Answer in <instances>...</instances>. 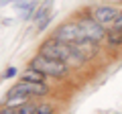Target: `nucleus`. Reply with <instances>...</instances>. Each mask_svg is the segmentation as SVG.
I'll list each match as a JSON object with an SVG mask.
<instances>
[{"label":"nucleus","instance_id":"1","mask_svg":"<svg viewBox=\"0 0 122 114\" xmlns=\"http://www.w3.org/2000/svg\"><path fill=\"white\" fill-rule=\"evenodd\" d=\"M41 55L49 57V59H55V61H63L67 63L69 67H79L83 63V59L75 53V49L71 45H65V43H59V41H45L41 45Z\"/></svg>","mask_w":122,"mask_h":114},{"label":"nucleus","instance_id":"2","mask_svg":"<svg viewBox=\"0 0 122 114\" xmlns=\"http://www.w3.org/2000/svg\"><path fill=\"white\" fill-rule=\"evenodd\" d=\"M30 67H35V69L43 71L45 75H49V78H57V79L65 78V75L69 73V65H67V63L55 61V59H49V57L41 55V53H39L37 57H33Z\"/></svg>","mask_w":122,"mask_h":114},{"label":"nucleus","instance_id":"3","mask_svg":"<svg viewBox=\"0 0 122 114\" xmlns=\"http://www.w3.org/2000/svg\"><path fill=\"white\" fill-rule=\"evenodd\" d=\"M86 39L83 31L77 26V22H65V25H61L55 29L53 33V41H59V43H65V45H77Z\"/></svg>","mask_w":122,"mask_h":114},{"label":"nucleus","instance_id":"4","mask_svg":"<svg viewBox=\"0 0 122 114\" xmlns=\"http://www.w3.org/2000/svg\"><path fill=\"white\" fill-rule=\"evenodd\" d=\"M75 22H77V26L83 31L86 39H90V41L100 43V41H104L106 35H108V31H106V29L96 21V18H92V16H79Z\"/></svg>","mask_w":122,"mask_h":114},{"label":"nucleus","instance_id":"5","mask_svg":"<svg viewBox=\"0 0 122 114\" xmlns=\"http://www.w3.org/2000/svg\"><path fill=\"white\" fill-rule=\"evenodd\" d=\"M49 92L47 83L45 82H18L16 86L10 88V94H22L26 98H33V96H45Z\"/></svg>","mask_w":122,"mask_h":114},{"label":"nucleus","instance_id":"6","mask_svg":"<svg viewBox=\"0 0 122 114\" xmlns=\"http://www.w3.org/2000/svg\"><path fill=\"white\" fill-rule=\"evenodd\" d=\"M120 14H122V10L114 8V6H104V4L96 6L92 10V18H96L102 26H114L116 21L120 18Z\"/></svg>","mask_w":122,"mask_h":114},{"label":"nucleus","instance_id":"7","mask_svg":"<svg viewBox=\"0 0 122 114\" xmlns=\"http://www.w3.org/2000/svg\"><path fill=\"white\" fill-rule=\"evenodd\" d=\"M71 47L75 49V53L81 57L83 61H87V59H92V57L98 55V43H96V41H90V39H83L81 43L71 45Z\"/></svg>","mask_w":122,"mask_h":114},{"label":"nucleus","instance_id":"8","mask_svg":"<svg viewBox=\"0 0 122 114\" xmlns=\"http://www.w3.org/2000/svg\"><path fill=\"white\" fill-rule=\"evenodd\" d=\"M51 4H53V0H43V2L37 6L35 14H33V21L39 22V21H43L45 16H49V12H51Z\"/></svg>","mask_w":122,"mask_h":114},{"label":"nucleus","instance_id":"9","mask_svg":"<svg viewBox=\"0 0 122 114\" xmlns=\"http://www.w3.org/2000/svg\"><path fill=\"white\" fill-rule=\"evenodd\" d=\"M45 78H47V75H45L43 71L35 69V67H29V69L20 75V82H45Z\"/></svg>","mask_w":122,"mask_h":114},{"label":"nucleus","instance_id":"10","mask_svg":"<svg viewBox=\"0 0 122 114\" xmlns=\"http://www.w3.org/2000/svg\"><path fill=\"white\" fill-rule=\"evenodd\" d=\"M106 41H108L110 47H120L122 45V29H112V31H108V35H106Z\"/></svg>","mask_w":122,"mask_h":114},{"label":"nucleus","instance_id":"11","mask_svg":"<svg viewBox=\"0 0 122 114\" xmlns=\"http://www.w3.org/2000/svg\"><path fill=\"white\" fill-rule=\"evenodd\" d=\"M35 110H37V104L30 102V100L20 104V106H16V114H35Z\"/></svg>","mask_w":122,"mask_h":114},{"label":"nucleus","instance_id":"12","mask_svg":"<svg viewBox=\"0 0 122 114\" xmlns=\"http://www.w3.org/2000/svg\"><path fill=\"white\" fill-rule=\"evenodd\" d=\"M35 114H55V106L49 104V102H43V104H37Z\"/></svg>","mask_w":122,"mask_h":114},{"label":"nucleus","instance_id":"13","mask_svg":"<svg viewBox=\"0 0 122 114\" xmlns=\"http://www.w3.org/2000/svg\"><path fill=\"white\" fill-rule=\"evenodd\" d=\"M49 21H51V16H45L43 21L37 22V29H39V31H45V29H47V25H49Z\"/></svg>","mask_w":122,"mask_h":114},{"label":"nucleus","instance_id":"14","mask_svg":"<svg viewBox=\"0 0 122 114\" xmlns=\"http://www.w3.org/2000/svg\"><path fill=\"white\" fill-rule=\"evenodd\" d=\"M14 75H16V67H8L4 71V78H14Z\"/></svg>","mask_w":122,"mask_h":114},{"label":"nucleus","instance_id":"15","mask_svg":"<svg viewBox=\"0 0 122 114\" xmlns=\"http://www.w3.org/2000/svg\"><path fill=\"white\" fill-rule=\"evenodd\" d=\"M0 114H16V108H8V106H4V108L0 110Z\"/></svg>","mask_w":122,"mask_h":114},{"label":"nucleus","instance_id":"16","mask_svg":"<svg viewBox=\"0 0 122 114\" xmlns=\"http://www.w3.org/2000/svg\"><path fill=\"white\" fill-rule=\"evenodd\" d=\"M112 29H122V14H120V18H118V21H116V25H114Z\"/></svg>","mask_w":122,"mask_h":114},{"label":"nucleus","instance_id":"17","mask_svg":"<svg viewBox=\"0 0 122 114\" xmlns=\"http://www.w3.org/2000/svg\"><path fill=\"white\" fill-rule=\"evenodd\" d=\"M116 2H122V0H116Z\"/></svg>","mask_w":122,"mask_h":114}]
</instances>
